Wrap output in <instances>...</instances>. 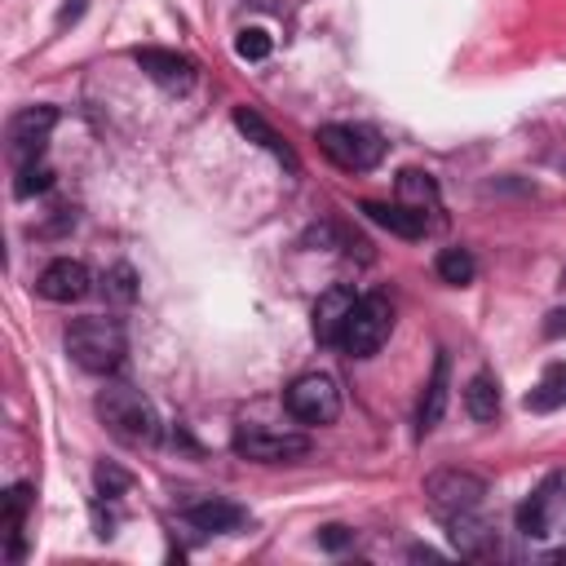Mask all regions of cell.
Segmentation results:
<instances>
[{
    "label": "cell",
    "instance_id": "6da1fadb",
    "mask_svg": "<svg viewBox=\"0 0 566 566\" xmlns=\"http://www.w3.org/2000/svg\"><path fill=\"white\" fill-rule=\"evenodd\" d=\"M97 416L111 429V438H119L124 447L159 442V416H155L150 398H142V389H133V385H106L97 394Z\"/></svg>",
    "mask_w": 566,
    "mask_h": 566
},
{
    "label": "cell",
    "instance_id": "7a4b0ae2",
    "mask_svg": "<svg viewBox=\"0 0 566 566\" xmlns=\"http://www.w3.org/2000/svg\"><path fill=\"white\" fill-rule=\"evenodd\" d=\"M66 354L75 358V367L93 371V376H106L124 363L128 354V336L115 318H102V314H88V318H75L66 327Z\"/></svg>",
    "mask_w": 566,
    "mask_h": 566
},
{
    "label": "cell",
    "instance_id": "3957f363",
    "mask_svg": "<svg viewBox=\"0 0 566 566\" xmlns=\"http://www.w3.org/2000/svg\"><path fill=\"white\" fill-rule=\"evenodd\" d=\"M389 332H394V305H389V296H385V292H367V296H358L354 310L345 314L336 345H340L349 358H371V354L389 340Z\"/></svg>",
    "mask_w": 566,
    "mask_h": 566
},
{
    "label": "cell",
    "instance_id": "277c9868",
    "mask_svg": "<svg viewBox=\"0 0 566 566\" xmlns=\"http://www.w3.org/2000/svg\"><path fill=\"white\" fill-rule=\"evenodd\" d=\"M318 150L345 172H367L385 159L380 133L367 128V124H323L318 128Z\"/></svg>",
    "mask_w": 566,
    "mask_h": 566
},
{
    "label": "cell",
    "instance_id": "5b68a950",
    "mask_svg": "<svg viewBox=\"0 0 566 566\" xmlns=\"http://www.w3.org/2000/svg\"><path fill=\"white\" fill-rule=\"evenodd\" d=\"M424 500L438 517H464V513H478L482 500H486V482L469 469H438L424 478Z\"/></svg>",
    "mask_w": 566,
    "mask_h": 566
},
{
    "label": "cell",
    "instance_id": "8992f818",
    "mask_svg": "<svg viewBox=\"0 0 566 566\" xmlns=\"http://www.w3.org/2000/svg\"><path fill=\"white\" fill-rule=\"evenodd\" d=\"M283 407L292 411V420L301 424H332L340 416V385L327 371H305L287 385Z\"/></svg>",
    "mask_w": 566,
    "mask_h": 566
},
{
    "label": "cell",
    "instance_id": "52a82bcc",
    "mask_svg": "<svg viewBox=\"0 0 566 566\" xmlns=\"http://www.w3.org/2000/svg\"><path fill=\"white\" fill-rule=\"evenodd\" d=\"M310 451L305 433L292 429H270V424H243L234 433V455L256 460V464H283V460H301Z\"/></svg>",
    "mask_w": 566,
    "mask_h": 566
},
{
    "label": "cell",
    "instance_id": "ba28073f",
    "mask_svg": "<svg viewBox=\"0 0 566 566\" xmlns=\"http://www.w3.org/2000/svg\"><path fill=\"white\" fill-rule=\"evenodd\" d=\"M53 124H57V106H27V111H18L9 119V159L18 168L35 164L44 155V142H49Z\"/></svg>",
    "mask_w": 566,
    "mask_h": 566
},
{
    "label": "cell",
    "instance_id": "9c48e42d",
    "mask_svg": "<svg viewBox=\"0 0 566 566\" xmlns=\"http://www.w3.org/2000/svg\"><path fill=\"white\" fill-rule=\"evenodd\" d=\"M88 287H93L88 265H84V261H71V256L49 261V265L40 270V279H35V292H40L44 301H53V305H71V301L88 296Z\"/></svg>",
    "mask_w": 566,
    "mask_h": 566
},
{
    "label": "cell",
    "instance_id": "30bf717a",
    "mask_svg": "<svg viewBox=\"0 0 566 566\" xmlns=\"http://www.w3.org/2000/svg\"><path fill=\"white\" fill-rule=\"evenodd\" d=\"M562 486H566V478L553 473V478H544V482L517 504V531H522L526 539H544V535L553 531V517H557V509H562Z\"/></svg>",
    "mask_w": 566,
    "mask_h": 566
},
{
    "label": "cell",
    "instance_id": "8fae6325",
    "mask_svg": "<svg viewBox=\"0 0 566 566\" xmlns=\"http://www.w3.org/2000/svg\"><path fill=\"white\" fill-rule=\"evenodd\" d=\"M133 62L159 84V88H168V93H186L190 84H195V62L190 57H181V53H172V49H133Z\"/></svg>",
    "mask_w": 566,
    "mask_h": 566
},
{
    "label": "cell",
    "instance_id": "7c38bea8",
    "mask_svg": "<svg viewBox=\"0 0 566 566\" xmlns=\"http://www.w3.org/2000/svg\"><path fill=\"white\" fill-rule=\"evenodd\" d=\"M186 522L195 531H212V535H234L248 526V509L234 504V500H221V495H203L195 504H186Z\"/></svg>",
    "mask_w": 566,
    "mask_h": 566
},
{
    "label": "cell",
    "instance_id": "4fadbf2b",
    "mask_svg": "<svg viewBox=\"0 0 566 566\" xmlns=\"http://www.w3.org/2000/svg\"><path fill=\"white\" fill-rule=\"evenodd\" d=\"M363 212H367L380 230H389V234H398V239H424V234H429L424 212L411 208V203H376V199H367Z\"/></svg>",
    "mask_w": 566,
    "mask_h": 566
},
{
    "label": "cell",
    "instance_id": "5bb4252c",
    "mask_svg": "<svg viewBox=\"0 0 566 566\" xmlns=\"http://www.w3.org/2000/svg\"><path fill=\"white\" fill-rule=\"evenodd\" d=\"M354 292L349 287H327L323 296H318V305H314V336H318V345H336V336H340V323H345V314L354 310Z\"/></svg>",
    "mask_w": 566,
    "mask_h": 566
},
{
    "label": "cell",
    "instance_id": "9a60e30c",
    "mask_svg": "<svg viewBox=\"0 0 566 566\" xmlns=\"http://www.w3.org/2000/svg\"><path fill=\"white\" fill-rule=\"evenodd\" d=\"M447 376H451V358L438 349V358H433V376H429L424 398H420V411H416L420 433H429V429L442 420V411H447Z\"/></svg>",
    "mask_w": 566,
    "mask_h": 566
},
{
    "label": "cell",
    "instance_id": "2e32d148",
    "mask_svg": "<svg viewBox=\"0 0 566 566\" xmlns=\"http://www.w3.org/2000/svg\"><path fill=\"white\" fill-rule=\"evenodd\" d=\"M234 128H239L248 142H261V146H265L270 155H279L287 168H296V155H292V146H287V142H283V137H279V133H274V128H270V124H265L256 111L239 106V111H234Z\"/></svg>",
    "mask_w": 566,
    "mask_h": 566
},
{
    "label": "cell",
    "instance_id": "e0dca14e",
    "mask_svg": "<svg viewBox=\"0 0 566 566\" xmlns=\"http://www.w3.org/2000/svg\"><path fill=\"white\" fill-rule=\"evenodd\" d=\"M464 411H469L478 424H486V420L500 416V380H495L491 371H478V376L464 385Z\"/></svg>",
    "mask_w": 566,
    "mask_h": 566
},
{
    "label": "cell",
    "instance_id": "ac0fdd59",
    "mask_svg": "<svg viewBox=\"0 0 566 566\" xmlns=\"http://www.w3.org/2000/svg\"><path fill=\"white\" fill-rule=\"evenodd\" d=\"M557 407H566V367L562 363L548 367L526 394V411H557Z\"/></svg>",
    "mask_w": 566,
    "mask_h": 566
},
{
    "label": "cell",
    "instance_id": "d6986e66",
    "mask_svg": "<svg viewBox=\"0 0 566 566\" xmlns=\"http://www.w3.org/2000/svg\"><path fill=\"white\" fill-rule=\"evenodd\" d=\"M433 265H438V279H442V283H451V287H464V283H473V274H478V265H473V252H469V248H442Z\"/></svg>",
    "mask_w": 566,
    "mask_h": 566
},
{
    "label": "cell",
    "instance_id": "ffe728a7",
    "mask_svg": "<svg viewBox=\"0 0 566 566\" xmlns=\"http://www.w3.org/2000/svg\"><path fill=\"white\" fill-rule=\"evenodd\" d=\"M398 203H411V208H420L424 212V203H438V186H433V177L429 172H416V168H407V172H398Z\"/></svg>",
    "mask_w": 566,
    "mask_h": 566
},
{
    "label": "cell",
    "instance_id": "44dd1931",
    "mask_svg": "<svg viewBox=\"0 0 566 566\" xmlns=\"http://www.w3.org/2000/svg\"><path fill=\"white\" fill-rule=\"evenodd\" d=\"M27 504H31V486H13V491L4 495V535H9V557H18V553H22L18 531H22V513H27Z\"/></svg>",
    "mask_w": 566,
    "mask_h": 566
},
{
    "label": "cell",
    "instance_id": "7402d4cb",
    "mask_svg": "<svg viewBox=\"0 0 566 566\" xmlns=\"http://www.w3.org/2000/svg\"><path fill=\"white\" fill-rule=\"evenodd\" d=\"M53 186V172L35 159V164H27V168H18V181H13V195L18 199H31V195H40V190H49Z\"/></svg>",
    "mask_w": 566,
    "mask_h": 566
},
{
    "label": "cell",
    "instance_id": "603a6c76",
    "mask_svg": "<svg viewBox=\"0 0 566 566\" xmlns=\"http://www.w3.org/2000/svg\"><path fill=\"white\" fill-rule=\"evenodd\" d=\"M234 53H239L243 62H261V57H270V35H265V31H256V27H248V31H239Z\"/></svg>",
    "mask_w": 566,
    "mask_h": 566
},
{
    "label": "cell",
    "instance_id": "cb8c5ba5",
    "mask_svg": "<svg viewBox=\"0 0 566 566\" xmlns=\"http://www.w3.org/2000/svg\"><path fill=\"white\" fill-rule=\"evenodd\" d=\"M93 482H97V495L102 500H115V495H124L128 491V473L124 469H115V464H97V473H93Z\"/></svg>",
    "mask_w": 566,
    "mask_h": 566
},
{
    "label": "cell",
    "instance_id": "d4e9b609",
    "mask_svg": "<svg viewBox=\"0 0 566 566\" xmlns=\"http://www.w3.org/2000/svg\"><path fill=\"white\" fill-rule=\"evenodd\" d=\"M106 296H111V301H119V305H128V301L137 296V279H133V270H128V265H115V270L106 274Z\"/></svg>",
    "mask_w": 566,
    "mask_h": 566
},
{
    "label": "cell",
    "instance_id": "484cf974",
    "mask_svg": "<svg viewBox=\"0 0 566 566\" xmlns=\"http://www.w3.org/2000/svg\"><path fill=\"white\" fill-rule=\"evenodd\" d=\"M318 544H323V548H332V553H340V548H349V544H354V531H349V526H340V522H332V526H323V531H318Z\"/></svg>",
    "mask_w": 566,
    "mask_h": 566
},
{
    "label": "cell",
    "instance_id": "4316f807",
    "mask_svg": "<svg viewBox=\"0 0 566 566\" xmlns=\"http://www.w3.org/2000/svg\"><path fill=\"white\" fill-rule=\"evenodd\" d=\"M544 336H553V340H557V336H566V305H562V310H553V314L544 318Z\"/></svg>",
    "mask_w": 566,
    "mask_h": 566
},
{
    "label": "cell",
    "instance_id": "83f0119b",
    "mask_svg": "<svg viewBox=\"0 0 566 566\" xmlns=\"http://www.w3.org/2000/svg\"><path fill=\"white\" fill-rule=\"evenodd\" d=\"M548 562H566V548H557V553H548Z\"/></svg>",
    "mask_w": 566,
    "mask_h": 566
}]
</instances>
